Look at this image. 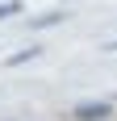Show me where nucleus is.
Returning <instances> with one entry per match:
<instances>
[{"mask_svg": "<svg viewBox=\"0 0 117 121\" xmlns=\"http://www.w3.org/2000/svg\"><path fill=\"white\" fill-rule=\"evenodd\" d=\"M109 113H113V104H109V100H84V104H75V113H71V117H75V121H105Z\"/></svg>", "mask_w": 117, "mask_h": 121, "instance_id": "f257e3e1", "label": "nucleus"}, {"mask_svg": "<svg viewBox=\"0 0 117 121\" xmlns=\"http://www.w3.org/2000/svg\"><path fill=\"white\" fill-rule=\"evenodd\" d=\"M58 21H67V13H42V17H34V29H46V25H58Z\"/></svg>", "mask_w": 117, "mask_h": 121, "instance_id": "f03ea898", "label": "nucleus"}, {"mask_svg": "<svg viewBox=\"0 0 117 121\" xmlns=\"http://www.w3.org/2000/svg\"><path fill=\"white\" fill-rule=\"evenodd\" d=\"M34 54H38V50H21V54H13L9 67H21V63H25V59H34Z\"/></svg>", "mask_w": 117, "mask_h": 121, "instance_id": "7ed1b4c3", "label": "nucleus"}, {"mask_svg": "<svg viewBox=\"0 0 117 121\" xmlns=\"http://www.w3.org/2000/svg\"><path fill=\"white\" fill-rule=\"evenodd\" d=\"M21 9V4H17V0H9V4H0V21H4V17H13V13Z\"/></svg>", "mask_w": 117, "mask_h": 121, "instance_id": "20e7f679", "label": "nucleus"}, {"mask_svg": "<svg viewBox=\"0 0 117 121\" xmlns=\"http://www.w3.org/2000/svg\"><path fill=\"white\" fill-rule=\"evenodd\" d=\"M105 50H109V54H117V38H113V42H109V46H105Z\"/></svg>", "mask_w": 117, "mask_h": 121, "instance_id": "39448f33", "label": "nucleus"}]
</instances>
